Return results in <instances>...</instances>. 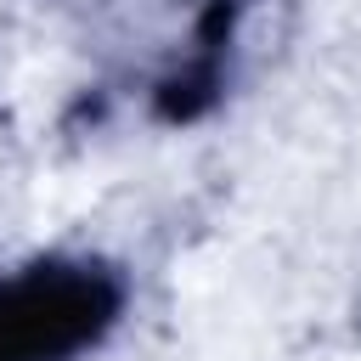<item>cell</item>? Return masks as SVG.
I'll list each match as a JSON object with an SVG mask.
<instances>
[{"label": "cell", "mask_w": 361, "mask_h": 361, "mask_svg": "<svg viewBox=\"0 0 361 361\" xmlns=\"http://www.w3.org/2000/svg\"><path fill=\"white\" fill-rule=\"evenodd\" d=\"M135 282L96 248H45L0 271V361H90L130 322Z\"/></svg>", "instance_id": "obj_1"}, {"label": "cell", "mask_w": 361, "mask_h": 361, "mask_svg": "<svg viewBox=\"0 0 361 361\" xmlns=\"http://www.w3.org/2000/svg\"><path fill=\"white\" fill-rule=\"evenodd\" d=\"M248 6L254 0H192L180 34L158 56L147 79V118L164 130H192L214 118L237 85L243 39H248Z\"/></svg>", "instance_id": "obj_2"}]
</instances>
